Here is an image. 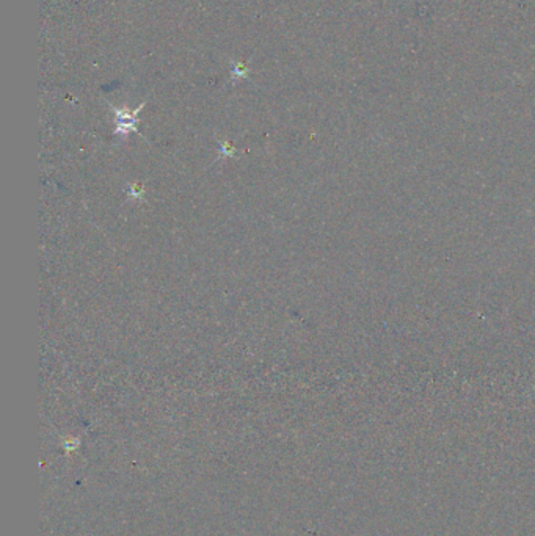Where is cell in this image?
Segmentation results:
<instances>
[{
    "mask_svg": "<svg viewBox=\"0 0 535 536\" xmlns=\"http://www.w3.org/2000/svg\"><path fill=\"white\" fill-rule=\"evenodd\" d=\"M143 105L139 108H135L134 112L129 110V108H117L112 107V112L117 118V129H115V135L118 136H127L131 132H137V117H139V112L142 110Z\"/></svg>",
    "mask_w": 535,
    "mask_h": 536,
    "instance_id": "obj_1",
    "label": "cell"
},
{
    "mask_svg": "<svg viewBox=\"0 0 535 536\" xmlns=\"http://www.w3.org/2000/svg\"><path fill=\"white\" fill-rule=\"evenodd\" d=\"M126 198L132 202H142L144 198V188L139 184H129L126 188Z\"/></svg>",
    "mask_w": 535,
    "mask_h": 536,
    "instance_id": "obj_2",
    "label": "cell"
},
{
    "mask_svg": "<svg viewBox=\"0 0 535 536\" xmlns=\"http://www.w3.org/2000/svg\"><path fill=\"white\" fill-rule=\"evenodd\" d=\"M219 158H226V157H233L234 156V148L231 146V144L228 141H219Z\"/></svg>",
    "mask_w": 535,
    "mask_h": 536,
    "instance_id": "obj_3",
    "label": "cell"
}]
</instances>
